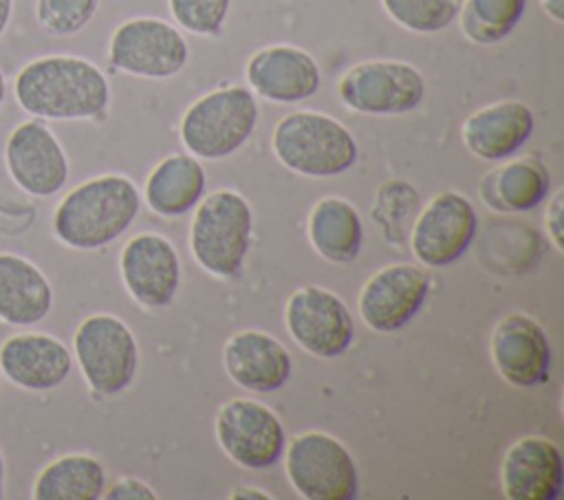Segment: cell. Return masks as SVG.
Segmentation results:
<instances>
[{"label":"cell","mask_w":564,"mask_h":500,"mask_svg":"<svg viewBox=\"0 0 564 500\" xmlns=\"http://www.w3.org/2000/svg\"><path fill=\"white\" fill-rule=\"evenodd\" d=\"M18 106L37 119L73 121L104 115L110 101L106 75L77 55H44L24 64L13 79Z\"/></svg>","instance_id":"obj_1"},{"label":"cell","mask_w":564,"mask_h":500,"mask_svg":"<svg viewBox=\"0 0 564 500\" xmlns=\"http://www.w3.org/2000/svg\"><path fill=\"white\" fill-rule=\"evenodd\" d=\"M139 203V189L130 178L95 176L62 198L53 214V233L70 249L106 247L132 225Z\"/></svg>","instance_id":"obj_2"},{"label":"cell","mask_w":564,"mask_h":500,"mask_svg":"<svg viewBox=\"0 0 564 500\" xmlns=\"http://www.w3.org/2000/svg\"><path fill=\"white\" fill-rule=\"evenodd\" d=\"M271 145L284 167L304 176H335L357 161L352 134L337 119L313 110L282 117Z\"/></svg>","instance_id":"obj_3"},{"label":"cell","mask_w":564,"mask_h":500,"mask_svg":"<svg viewBox=\"0 0 564 500\" xmlns=\"http://www.w3.org/2000/svg\"><path fill=\"white\" fill-rule=\"evenodd\" d=\"M258 121L253 95L242 86L218 88L196 99L183 115V145L200 159H225L251 137Z\"/></svg>","instance_id":"obj_4"},{"label":"cell","mask_w":564,"mask_h":500,"mask_svg":"<svg viewBox=\"0 0 564 500\" xmlns=\"http://www.w3.org/2000/svg\"><path fill=\"white\" fill-rule=\"evenodd\" d=\"M251 240V207L231 189L212 192L198 207L189 229V247L198 264L231 278L240 271Z\"/></svg>","instance_id":"obj_5"},{"label":"cell","mask_w":564,"mask_h":500,"mask_svg":"<svg viewBox=\"0 0 564 500\" xmlns=\"http://www.w3.org/2000/svg\"><path fill=\"white\" fill-rule=\"evenodd\" d=\"M75 359L86 383L104 396L126 390L137 372L139 348L132 330L115 315L86 317L73 337Z\"/></svg>","instance_id":"obj_6"},{"label":"cell","mask_w":564,"mask_h":500,"mask_svg":"<svg viewBox=\"0 0 564 500\" xmlns=\"http://www.w3.org/2000/svg\"><path fill=\"white\" fill-rule=\"evenodd\" d=\"M293 489L306 500H350L357 496V467L348 449L330 434L304 432L284 454Z\"/></svg>","instance_id":"obj_7"},{"label":"cell","mask_w":564,"mask_h":500,"mask_svg":"<svg viewBox=\"0 0 564 500\" xmlns=\"http://www.w3.org/2000/svg\"><path fill=\"white\" fill-rule=\"evenodd\" d=\"M339 99L364 115H403L414 110L425 95L423 75L405 62L370 59L344 73Z\"/></svg>","instance_id":"obj_8"},{"label":"cell","mask_w":564,"mask_h":500,"mask_svg":"<svg viewBox=\"0 0 564 500\" xmlns=\"http://www.w3.org/2000/svg\"><path fill=\"white\" fill-rule=\"evenodd\" d=\"M108 59L117 70L163 79L183 70L187 42L181 31L159 18H132L115 29Z\"/></svg>","instance_id":"obj_9"},{"label":"cell","mask_w":564,"mask_h":500,"mask_svg":"<svg viewBox=\"0 0 564 500\" xmlns=\"http://www.w3.org/2000/svg\"><path fill=\"white\" fill-rule=\"evenodd\" d=\"M4 165L11 181L26 194L46 198L68 181V159L44 119L18 123L4 143Z\"/></svg>","instance_id":"obj_10"},{"label":"cell","mask_w":564,"mask_h":500,"mask_svg":"<svg viewBox=\"0 0 564 500\" xmlns=\"http://www.w3.org/2000/svg\"><path fill=\"white\" fill-rule=\"evenodd\" d=\"M216 438L223 452L238 465L264 469L284 454V427L280 419L253 399H231L216 414Z\"/></svg>","instance_id":"obj_11"},{"label":"cell","mask_w":564,"mask_h":500,"mask_svg":"<svg viewBox=\"0 0 564 500\" xmlns=\"http://www.w3.org/2000/svg\"><path fill=\"white\" fill-rule=\"evenodd\" d=\"M284 324L306 352L322 359L341 355L355 335L346 304L322 286H302L291 293L284 308Z\"/></svg>","instance_id":"obj_12"},{"label":"cell","mask_w":564,"mask_h":500,"mask_svg":"<svg viewBox=\"0 0 564 500\" xmlns=\"http://www.w3.org/2000/svg\"><path fill=\"white\" fill-rule=\"evenodd\" d=\"M478 216L471 203L456 194L434 196L412 229V253L427 267H447L456 262L476 236Z\"/></svg>","instance_id":"obj_13"},{"label":"cell","mask_w":564,"mask_h":500,"mask_svg":"<svg viewBox=\"0 0 564 500\" xmlns=\"http://www.w3.org/2000/svg\"><path fill=\"white\" fill-rule=\"evenodd\" d=\"M430 280L412 264H388L379 269L359 293V315L377 333H394L423 306Z\"/></svg>","instance_id":"obj_14"},{"label":"cell","mask_w":564,"mask_h":500,"mask_svg":"<svg viewBox=\"0 0 564 500\" xmlns=\"http://www.w3.org/2000/svg\"><path fill=\"white\" fill-rule=\"evenodd\" d=\"M491 359L507 383L533 388L549 379L551 344L533 317L509 313L494 326Z\"/></svg>","instance_id":"obj_15"},{"label":"cell","mask_w":564,"mask_h":500,"mask_svg":"<svg viewBox=\"0 0 564 500\" xmlns=\"http://www.w3.org/2000/svg\"><path fill=\"white\" fill-rule=\"evenodd\" d=\"M121 278L128 293L143 306L172 302L181 280V264L172 242L159 233H139L121 251Z\"/></svg>","instance_id":"obj_16"},{"label":"cell","mask_w":564,"mask_h":500,"mask_svg":"<svg viewBox=\"0 0 564 500\" xmlns=\"http://www.w3.org/2000/svg\"><path fill=\"white\" fill-rule=\"evenodd\" d=\"M249 86L269 101L293 104L319 90L322 75L317 62L302 48L275 44L256 51L247 62Z\"/></svg>","instance_id":"obj_17"},{"label":"cell","mask_w":564,"mask_h":500,"mask_svg":"<svg viewBox=\"0 0 564 500\" xmlns=\"http://www.w3.org/2000/svg\"><path fill=\"white\" fill-rule=\"evenodd\" d=\"M502 491L509 500H555L564 485V463L557 445L542 436H522L500 465Z\"/></svg>","instance_id":"obj_18"},{"label":"cell","mask_w":564,"mask_h":500,"mask_svg":"<svg viewBox=\"0 0 564 500\" xmlns=\"http://www.w3.org/2000/svg\"><path fill=\"white\" fill-rule=\"evenodd\" d=\"M70 368V350L53 335L20 333L0 346V370L22 390H53L66 381Z\"/></svg>","instance_id":"obj_19"},{"label":"cell","mask_w":564,"mask_h":500,"mask_svg":"<svg viewBox=\"0 0 564 500\" xmlns=\"http://www.w3.org/2000/svg\"><path fill=\"white\" fill-rule=\"evenodd\" d=\"M223 359L234 383L251 392L280 390L291 374L286 348L262 330H240L231 335L225 344Z\"/></svg>","instance_id":"obj_20"},{"label":"cell","mask_w":564,"mask_h":500,"mask_svg":"<svg viewBox=\"0 0 564 500\" xmlns=\"http://www.w3.org/2000/svg\"><path fill=\"white\" fill-rule=\"evenodd\" d=\"M533 132V112L527 104L505 99L471 112L463 123L465 148L485 161H500L524 145Z\"/></svg>","instance_id":"obj_21"},{"label":"cell","mask_w":564,"mask_h":500,"mask_svg":"<svg viewBox=\"0 0 564 500\" xmlns=\"http://www.w3.org/2000/svg\"><path fill=\"white\" fill-rule=\"evenodd\" d=\"M53 308L46 275L18 253H0V319L11 326H35Z\"/></svg>","instance_id":"obj_22"},{"label":"cell","mask_w":564,"mask_h":500,"mask_svg":"<svg viewBox=\"0 0 564 500\" xmlns=\"http://www.w3.org/2000/svg\"><path fill=\"white\" fill-rule=\"evenodd\" d=\"M203 189V165L189 154H170L150 172L145 203L161 216H181L198 203Z\"/></svg>","instance_id":"obj_23"},{"label":"cell","mask_w":564,"mask_h":500,"mask_svg":"<svg viewBox=\"0 0 564 500\" xmlns=\"http://www.w3.org/2000/svg\"><path fill=\"white\" fill-rule=\"evenodd\" d=\"M308 238L328 262H352L361 249V220L344 198H322L308 216Z\"/></svg>","instance_id":"obj_24"},{"label":"cell","mask_w":564,"mask_h":500,"mask_svg":"<svg viewBox=\"0 0 564 500\" xmlns=\"http://www.w3.org/2000/svg\"><path fill=\"white\" fill-rule=\"evenodd\" d=\"M106 489L101 463L88 454H66L48 463L35 478V500H97Z\"/></svg>","instance_id":"obj_25"},{"label":"cell","mask_w":564,"mask_h":500,"mask_svg":"<svg viewBox=\"0 0 564 500\" xmlns=\"http://www.w3.org/2000/svg\"><path fill=\"white\" fill-rule=\"evenodd\" d=\"M549 174L533 159L511 161L482 181V198L500 211H527L544 200Z\"/></svg>","instance_id":"obj_26"},{"label":"cell","mask_w":564,"mask_h":500,"mask_svg":"<svg viewBox=\"0 0 564 500\" xmlns=\"http://www.w3.org/2000/svg\"><path fill=\"white\" fill-rule=\"evenodd\" d=\"M527 0H465L460 9L463 33L478 44L507 37L524 13Z\"/></svg>","instance_id":"obj_27"},{"label":"cell","mask_w":564,"mask_h":500,"mask_svg":"<svg viewBox=\"0 0 564 500\" xmlns=\"http://www.w3.org/2000/svg\"><path fill=\"white\" fill-rule=\"evenodd\" d=\"M386 13L408 31L436 33L458 15L456 0H381Z\"/></svg>","instance_id":"obj_28"},{"label":"cell","mask_w":564,"mask_h":500,"mask_svg":"<svg viewBox=\"0 0 564 500\" xmlns=\"http://www.w3.org/2000/svg\"><path fill=\"white\" fill-rule=\"evenodd\" d=\"M99 0H37V24L57 37H70L79 33L97 13Z\"/></svg>","instance_id":"obj_29"},{"label":"cell","mask_w":564,"mask_h":500,"mask_svg":"<svg viewBox=\"0 0 564 500\" xmlns=\"http://www.w3.org/2000/svg\"><path fill=\"white\" fill-rule=\"evenodd\" d=\"M174 20L189 33L216 35L229 13L231 0H167Z\"/></svg>","instance_id":"obj_30"},{"label":"cell","mask_w":564,"mask_h":500,"mask_svg":"<svg viewBox=\"0 0 564 500\" xmlns=\"http://www.w3.org/2000/svg\"><path fill=\"white\" fill-rule=\"evenodd\" d=\"M106 498L108 500H128V498H134V500H154L156 493L141 480L137 478H121L117 480L108 491H106Z\"/></svg>","instance_id":"obj_31"},{"label":"cell","mask_w":564,"mask_h":500,"mask_svg":"<svg viewBox=\"0 0 564 500\" xmlns=\"http://www.w3.org/2000/svg\"><path fill=\"white\" fill-rule=\"evenodd\" d=\"M562 209H564V192H555L553 198L549 200V207H546V231L553 240V244L562 251L564 249V225H562Z\"/></svg>","instance_id":"obj_32"},{"label":"cell","mask_w":564,"mask_h":500,"mask_svg":"<svg viewBox=\"0 0 564 500\" xmlns=\"http://www.w3.org/2000/svg\"><path fill=\"white\" fill-rule=\"evenodd\" d=\"M544 13L555 22H564V0H540Z\"/></svg>","instance_id":"obj_33"},{"label":"cell","mask_w":564,"mask_h":500,"mask_svg":"<svg viewBox=\"0 0 564 500\" xmlns=\"http://www.w3.org/2000/svg\"><path fill=\"white\" fill-rule=\"evenodd\" d=\"M11 15H13V0H0V40L9 29Z\"/></svg>","instance_id":"obj_34"},{"label":"cell","mask_w":564,"mask_h":500,"mask_svg":"<svg viewBox=\"0 0 564 500\" xmlns=\"http://www.w3.org/2000/svg\"><path fill=\"white\" fill-rule=\"evenodd\" d=\"M231 498H258V500H267L269 493L264 491H253V489H238L231 493Z\"/></svg>","instance_id":"obj_35"},{"label":"cell","mask_w":564,"mask_h":500,"mask_svg":"<svg viewBox=\"0 0 564 500\" xmlns=\"http://www.w3.org/2000/svg\"><path fill=\"white\" fill-rule=\"evenodd\" d=\"M4 97H7V77L2 73V68H0V108L4 104Z\"/></svg>","instance_id":"obj_36"},{"label":"cell","mask_w":564,"mask_h":500,"mask_svg":"<svg viewBox=\"0 0 564 500\" xmlns=\"http://www.w3.org/2000/svg\"><path fill=\"white\" fill-rule=\"evenodd\" d=\"M2 482H4V458L0 452V498H2Z\"/></svg>","instance_id":"obj_37"}]
</instances>
